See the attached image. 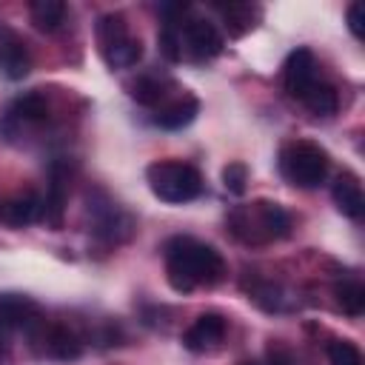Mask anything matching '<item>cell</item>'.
I'll list each match as a JSON object with an SVG mask.
<instances>
[{
  "mask_svg": "<svg viewBox=\"0 0 365 365\" xmlns=\"http://www.w3.org/2000/svg\"><path fill=\"white\" fill-rule=\"evenodd\" d=\"M225 336V319L220 314H202L197 322L182 334V345L188 351H208Z\"/></svg>",
  "mask_w": 365,
  "mask_h": 365,
  "instance_id": "cell-11",
  "label": "cell"
},
{
  "mask_svg": "<svg viewBox=\"0 0 365 365\" xmlns=\"http://www.w3.org/2000/svg\"><path fill=\"white\" fill-rule=\"evenodd\" d=\"M157 43H160V51L165 60L177 63L182 57V37H180V23H163L160 34H157Z\"/></svg>",
  "mask_w": 365,
  "mask_h": 365,
  "instance_id": "cell-24",
  "label": "cell"
},
{
  "mask_svg": "<svg viewBox=\"0 0 365 365\" xmlns=\"http://www.w3.org/2000/svg\"><path fill=\"white\" fill-rule=\"evenodd\" d=\"M180 37H182L185 51L194 60H211V57H217L222 51V37L214 29V23H208V20H191V23H185L180 29Z\"/></svg>",
  "mask_w": 365,
  "mask_h": 365,
  "instance_id": "cell-8",
  "label": "cell"
},
{
  "mask_svg": "<svg viewBox=\"0 0 365 365\" xmlns=\"http://www.w3.org/2000/svg\"><path fill=\"white\" fill-rule=\"evenodd\" d=\"M334 202L336 208L351 217V220H359L362 211H365V197H362V188H359V180L354 174H339L336 182H334Z\"/></svg>",
  "mask_w": 365,
  "mask_h": 365,
  "instance_id": "cell-14",
  "label": "cell"
},
{
  "mask_svg": "<svg viewBox=\"0 0 365 365\" xmlns=\"http://www.w3.org/2000/svg\"><path fill=\"white\" fill-rule=\"evenodd\" d=\"M268 365H297V359L285 345L274 342V345H268Z\"/></svg>",
  "mask_w": 365,
  "mask_h": 365,
  "instance_id": "cell-27",
  "label": "cell"
},
{
  "mask_svg": "<svg viewBox=\"0 0 365 365\" xmlns=\"http://www.w3.org/2000/svg\"><path fill=\"white\" fill-rule=\"evenodd\" d=\"M245 182H248V168L245 163H228L222 168V185L231 191V194H242L245 191Z\"/></svg>",
  "mask_w": 365,
  "mask_h": 365,
  "instance_id": "cell-26",
  "label": "cell"
},
{
  "mask_svg": "<svg viewBox=\"0 0 365 365\" xmlns=\"http://www.w3.org/2000/svg\"><path fill=\"white\" fill-rule=\"evenodd\" d=\"M11 120H23V123H43L48 117V100L43 91H26L20 94L11 108H9Z\"/></svg>",
  "mask_w": 365,
  "mask_h": 365,
  "instance_id": "cell-16",
  "label": "cell"
},
{
  "mask_svg": "<svg viewBox=\"0 0 365 365\" xmlns=\"http://www.w3.org/2000/svg\"><path fill=\"white\" fill-rule=\"evenodd\" d=\"M165 274L174 291L188 294L197 285H217L225 274V262L217 248L194 237H171L165 242Z\"/></svg>",
  "mask_w": 365,
  "mask_h": 365,
  "instance_id": "cell-1",
  "label": "cell"
},
{
  "mask_svg": "<svg viewBox=\"0 0 365 365\" xmlns=\"http://www.w3.org/2000/svg\"><path fill=\"white\" fill-rule=\"evenodd\" d=\"M348 26H351L354 37H362V3L348 6Z\"/></svg>",
  "mask_w": 365,
  "mask_h": 365,
  "instance_id": "cell-28",
  "label": "cell"
},
{
  "mask_svg": "<svg viewBox=\"0 0 365 365\" xmlns=\"http://www.w3.org/2000/svg\"><path fill=\"white\" fill-rule=\"evenodd\" d=\"M228 231L242 240V242H268V240H282L291 231V217L285 214L282 205L259 200L254 205L234 208L228 214Z\"/></svg>",
  "mask_w": 365,
  "mask_h": 365,
  "instance_id": "cell-2",
  "label": "cell"
},
{
  "mask_svg": "<svg viewBox=\"0 0 365 365\" xmlns=\"http://www.w3.org/2000/svg\"><path fill=\"white\" fill-rule=\"evenodd\" d=\"M40 214H43V200H40L37 194H31V191L0 202V222H6V225H11V228L29 225V222H34Z\"/></svg>",
  "mask_w": 365,
  "mask_h": 365,
  "instance_id": "cell-12",
  "label": "cell"
},
{
  "mask_svg": "<svg viewBox=\"0 0 365 365\" xmlns=\"http://www.w3.org/2000/svg\"><path fill=\"white\" fill-rule=\"evenodd\" d=\"M302 103H305V108H308L311 114H317V117H328V114H334V111H336V106H339L334 86L319 83V80H317V83L302 94Z\"/></svg>",
  "mask_w": 365,
  "mask_h": 365,
  "instance_id": "cell-20",
  "label": "cell"
},
{
  "mask_svg": "<svg viewBox=\"0 0 365 365\" xmlns=\"http://www.w3.org/2000/svg\"><path fill=\"white\" fill-rule=\"evenodd\" d=\"M143 57V43L137 37H125L123 43L111 46L108 51H103V60L111 66V68H131L137 66Z\"/></svg>",
  "mask_w": 365,
  "mask_h": 365,
  "instance_id": "cell-21",
  "label": "cell"
},
{
  "mask_svg": "<svg viewBox=\"0 0 365 365\" xmlns=\"http://www.w3.org/2000/svg\"><path fill=\"white\" fill-rule=\"evenodd\" d=\"M217 11L225 17V29H228L234 37L245 34L248 29H254V20H257V14H259L251 3H228V6H217Z\"/></svg>",
  "mask_w": 365,
  "mask_h": 365,
  "instance_id": "cell-18",
  "label": "cell"
},
{
  "mask_svg": "<svg viewBox=\"0 0 365 365\" xmlns=\"http://www.w3.org/2000/svg\"><path fill=\"white\" fill-rule=\"evenodd\" d=\"M328 362L331 365H362V354L348 339H334L328 345Z\"/></svg>",
  "mask_w": 365,
  "mask_h": 365,
  "instance_id": "cell-25",
  "label": "cell"
},
{
  "mask_svg": "<svg viewBox=\"0 0 365 365\" xmlns=\"http://www.w3.org/2000/svg\"><path fill=\"white\" fill-rule=\"evenodd\" d=\"M242 365H259V362H242Z\"/></svg>",
  "mask_w": 365,
  "mask_h": 365,
  "instance_id": "cell-29",
  "label": "cell"
},
{
  "mask_svg": "<svg viewBox=\"0 0 365 365\" xmlns=\"http://www.w3.org/2000/svg\"><path fill=\"white\" fill-rule=\"evenodd\" d=\"M282 83L291 97L302 100V94L317 83V57L311 48H297L288 54L282 66Z\"/></svg>",
  "mask_w": 365,
  "mask_h": 365,
  "instance_id": "cell-7",
  "label": "cell"
},
{
  "mask_svg": "<svg viewBox=\"0 0 365 365\" xmlns=\"http://www.w3.org/2000/svg\"><path fill=\"white\" fill-rule=\"evenodd\" d=\"M279 168L285 180L297 188H317L328 174V154L311 140L288 143L279 154Z\"/></svg>",
  "mask_w": 365,
  "mask_h": 365,
  "instance_id": "cell-4",
  "label": "cell"
},
{
  "mask_svg": "<svg viewBox=\"0 0 365 365\" xmlns=\"http://www.w3.org/2000/svg\"><path fill=\"white\" fill-rule=\"evenodd\" d=\"M334 297H336V305H339L345 314H351V317H359V314L365 311V288H362V282H356V279L339 282V285L334 288Z\"/></svg>",
  "mask_w": 365,
  "mask_h": 365,
  "instance_id": "cell-22",
  "label": "cell"
},
{
  "mask_svg": "<svg viewBox=\"0 0 365 365\" xmlns=\"http://www.w3.org/2000/svg\"><path fill=\"white\" fill-rule=\"evenodd\" d=\"M197 111H200L197 97H180V100L168 103L165 108H160V111H157V117H154V123H157L160 128L177 131V128H185V125L197 117Z\"/></svg>",
  "mask_w": 365,
  "mask_h": 365,
  "instance_id": "cell-15",
  "label": "cell"
},
{
  "mask_svg": "<svg viewBox=\"0 0 365 365\" xmlns=\"http://www.w3.org/2000/svg\"><path fill=\"white\" fill-rule=\"evenodd\" d=\"M0 68L9 80H23L31 68V54L23 37L11 29H0Z\"/></svg>",
  "mask_w": 365,
  "mask_h": 365,
  "instance_id": "cell-9",
  "label": "cell"
},
{
  "mask_svg": "<svg viewBox=\"0 0 365 365\" xmlns=\"http://www.w3.org/2000/svg\"><path fill=\"white\" fill-rule=\"evenodd\" d=\"M94 31H97V46H100V54H103V51H108L111 46L123 43L125 37H131L123 14H103V17L97 20V29H94Z\"/></svg>",
  "mask_w": 365,
  "mask_h": 365,
  "instance_id": "cell-19",
  "label": "cell"
},
{
  "mask_svg": "<svg viewBox=\"0 0 365 365\" xmlns=\"http://www.w3.org/2000/svg\"><path fill=\"white\" fill-rule=\"evenodd\" d=\"M145 180H148V188L154 191V197H160L163 202H171V205L188 202V200L200 197V191H202L200 171L180 160L151 163L145 168Z\"/></svg>",
  "mask_w": 365,
  "mask_h": 365,
  "instance_id": "cell-3",
  "label": "cell"
},
{
  "mask_svg": "<svg viewBox=\"0 0 365 365\" xmlns=\"http://www.w3.org/2000/svg\"><path fill=\"white\" fill-rule=\"evenodd\" d=\"M31 23L40 31H57L66 23V3L60 0H34L31 3Z\"/></svg>",
  "mask_w": 365,
  "mask_h": 365,
  "instance_id": "cell-17",
  "label": "cell"
},
{
  "mask_svg": "<svg viewBox=\"0 0 365 365\" xmlns=\"http://www.w3.org/2000/svg\"><path fill=\"white\" fill-rule=\"evenodd\" d=\"M43 351L51 356V359H60V362H68V359H77L80 351H83V342L80 336L66 328V325H51L46 334H43Z\"/></svg>",
  "mask_w": 365,
  "mask_h": 365,
  "instance_id": "cell-13",
  "label": "cell"
},
{
  "mask_svg": "<svg viewBox=\"0 0 365 365\" xmlns=\"http://www.w3.org/2000/svg\"><path fill=\"white\" fill-rule=\"evenodd\" d=\"M40 325L37 305L23 294H0V339L11 331H34Z\"/></svg>",
  "mask_w": 365,
  "mask_h": 365,
  "instance_id": "cell-6",
  "label": "cell"
},
{
  "mask_svg": "<svg viewBox=\"0 0 365 365\" xmlns=\"http://www.w3.org/2000/svg\"><path fill=\"white\" fill-rule=\"evenodd\" d=\"M88 214H91V234L103 242H114V245L125 242L134 231V220L100 191L88 197Z\"/></svg>",
  "mask_w": 365,
  "mask_h": 365,
  "instance_id": "cell-5",
  "label": "cell"
},
{
  "mask_svg": "<svg viewBox=\"0 0 365 365\" xmlns=\"http://www.w3.org/2000/svg\"><path fill=\"white\" fill-rule=\"evenodd\" d=\"M165 80L163 77H157V74H143V77H137L134 83H131V97L137 100V103H143V106H157L163 97H165Z\"/></svg>",
  "mask_w": 365,
  "mask_h": 365,
  "instance_id": "cell-23",
  "label": "cell"
},
{
  "mask_svg": "<svg viewBox=\"0 0 365 365\" xmlns=\"http://www.w3.org/2000/svg\"><path fill=\"white\" fill-rule=\"evenodd\" d=\"M66 197H68V171L63 168V163H54L51 174H48V191H46V200H43V214H40L51 228L63 225Z\"/></svg>",
  "mask_w": 365,
  "mask_h": 365,
  "instance_id": "cell-10",
  "label": "cell"
}]
</instances>
